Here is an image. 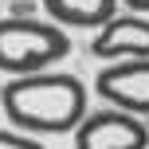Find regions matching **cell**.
Returning a JSON list of instances; mask_svg holds the SVG:
<instances>
[{
	"mask_svg": "<svg viewBox=\"0 0 149 149\" xmlns=\"http://www.w3.org/2000/svg\"><path fill=\"white\" fill-rule=\"evenodd\" d=\"M0 106L12 130L20 134H74L86 122V86L63 71H43L28 79H12L0 90Z\"/></svg>",
	"mask_w": 149,
	"mask_h": 149,
	"instance_id": "cell-1",
	"label": "cell"
},
{
	"mask_svg": "<svg viewBox=\"0 0 149 149\" xmlns=\"http://www.w3.org/2000/svg\"><path fill=\"white\" fill-rule=\"evenodd\" d=\"M71 39L59 24L36 20V16H4L0 20V71L12 79L43 74L59 59H67Z\"/></svg>",
	"mask_w": 149,
	"mask_h": 149,
	"instance_id": "cell-2",
	"label": "cell"
},
{
	"mask_svg": "<svg viewBox=\"0 0 149 149\" xmlns=\"http://www.w3.org/2000/svg\"><path fill=\"white\" fill-rule=\"evenodd\" d=\"M94 94L110 102V110L149 118V59L110 63L94 74Z\"/></svg>",
	"mask_w": 149,
	"mask_h": 149,
	"instance_id": "cell-3",
	"label": "cell"
},
{
	"mask_svg": "<svg viewBox=\"0 0 149 149\" xmlns=\"http://www.w3.org/2000/svg\"><path fill=\"white\" fill-rule=\"evenodd\" d=\"M74 149H149V126L122 110H90L74 130Z\"/></svg>",
	"mask_w": 149,
	"mask_h": 149,
	"instance_id": "cell-4",
	"label": "cell"
},
{
	"mask_svg": "<svg viewBox=\"0 0 149 149\" xmlns=\"http://www.w3.org/2000/svg\"><path fill=\"white\" fill-rule=\"evenodd\" d=\"M90 55L102 63H130V59H149V20L134 12H122L94 31L90 39Z\"/></svg>",
	"mask_w": 149,
	"mask_h": 149,
	"instance_id": "cell-5",
	"label": "cell"
},
{
	"mask_svg": "<svg viewBox=\"0 0 149 149\" xmlns=\"http://www.w3.org/2000/svg\"><path fill=\"white\" fill-rule=\"evenodd\" d=\"M118 8H122L118 0H43V12L51 16V24L90 31H102L114 16H122Z\"/></svg>",
	"mask_w": 149,
	"mask_h": 149,
	"instance_id": "cell-6",
	"label": "cell"
},
{
	"mask_svg": "<svg viewBox=\"0 0 149 149\" xmlns=\"http://www.w3.org/2000/svg\"><path fill=\"white\" fill-rule=\"evenodd\" d=\"M0 149H43V145L20 130H0Z\"/></svg>",
	"mask_w": 149,
	"mask_h": 149,
	"instance_id": "cell-7",
	"label": "cell"
},
{
	"mask_svg": "<svg viewBox=\"0 0 149 149\" xmlns=\"http://www.w3.org/2000/svg\"><path fill=\"white\" fill-rule=\"evenodd\" d=\"M118 4H122V8H130L134 16H145V12H149V0H118Z\"/></svg>",
	"mask_w": 149,
	"mask_h": 149,
	"instance_id": "cell-8",
	"label": "cell"
},
{
	"mask_svg": "<svg viewBox=\"0 0 149 149\" xmlns=\"http://www.w3.org/2000/svg\"><path fill=\"white\" fill-rule=\"evenodd\" d=\"M12 16H31V4H28V0H16V4H12Z\"/></svg>",
	"mask_w": 149,
	"mask_h": 149,
	"instance_id": "cell-9",
	"label": "cell"
}]
</instances>
